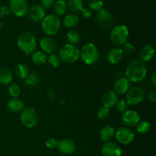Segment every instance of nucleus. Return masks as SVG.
<instances>
[{"label":"nucleus","mask_w":156,"mask_h":156,"mask_svg":"<svg viewBox=\"0 0 156 156\" xmlns=\"http://www.w3.org/2000/svg\"><path fill=\"white\" fill-rule=\"evenodd\" d=\"M147 68L145 62L140 59H133L127 65L125 71V76L129 82H140L146 78Z\"/></svg>","instance_id":"obj_1"},{"label":"nucleus","mask_w":156,"mask_h":156,"mask_svg":"<svg viewBox=\"0 0 156 156\" xmlns=\"http://www.w3.org/2000/svg\"><path fill=\"white\" fill-rule=\"evenodd\" d=\"M18 48L25 54H30L36 50L37 40L31 32H23L18 36L17 41Z\"/></svg>","instance_id":"obj_2"},{"label":"nucleus","mask_w":156,"mask_h":156,"mask_svg":"<svg viewBox=\"0 0 156 156\" xmlns=\"http://www.w3.org/2000/svg\"><path fill=\"white\" fill-rule=\"evenodd\" d=\"M59 56L66 63H74L80 57V50L76 45L68 43L59 49Z\"/></svg>","instance_id":"obj_3"},{"label":"nucleus","mask_w":156,"mask_h":156,"mask_svg":"<svg viewBox=\"0 0 156 156\" xmlns=\"http://www.w3.org/2000/svg\"><path fill=\"white\" fill-rule=\"evenodd\" d=\"M80 50V57L87 65H92L98 61L99 51L93 43L85 44Z\"/></svg>","instance_id":"obj_4"},{"label":"nucleus","mask_w":156,"mask_h":156,"mask_svg":"<svg viewBox=\"0 0 156 156\" xmlns=\"http://www.w3.org/2000/svg\"><path fill=\"white\" fill-rule=\"evenodd\" d=\"M60 20L55 15H48L44 17L41 21V27L43 31L47 36H53L56 34L60 28Z\"/></svg>","instance_id":"obj_5"},{"label":"nucleus","mask_w":156,"mask_h":156,"mask_svg":"<svg viewBox=\"0 0 156 156\" xmlns=\"http://www.w3.org/2000/svg\"><path fill=\"white\" fill-rule=\"evenodd\" d=\"M129 37V30L123 24L117 25L110 33V40L116 47H120L126 42Z\"/></svg>","instance_id":"obj_6"},{"label":"nucleus","mask_w":156,"mask_h":156,"mask_svg":"<svg viewBox=\"0 0 156 156\" xmlns=\"http://www.w3.org/2000/svg\"><path fill=\"white\" fill-rule=\"evenodd\" d=\"M20 120L26 127L32 128L37 125L39 117L36 110L32 108H24L21 112Z\"/></svg>","instance_id":"obj_7"},{"label":"nucleus","mask_w":156,"mask_h":156,"mask_svg":"<svg viewBox=\"0 0 156 156\" xmlns=\"http://www.w3.org/2000/svg\"><path fill=\"white\" fill-rule=\"evenodd\" d=\"M126 101L128 105H138L145 99V91L141 87L134 86L129 88L126 93Z\"/></svg>","instance_id":"obj_8"},{"label":"nucleus","mask_w":156,"mask_h":156,"mask_svg":"<svg viewBox=\"0 0 156 156\" xmlns=\"http://www.w3.org/2000/svg\"><path fill=\"white\" fill-rule=\"evenodd\" d=\"M9 8L15 16L23 17L27 14L29 5L27 0H10Z\"/></svg>","instance_id":"obj_9"},{"label":"nucleus","mask_w":156,"mask_h":156,"mask_svg":"<svg viewBox=\"0 0 156 156\" xmlns=\"http://www.w3.org/2000/svg\"><path fill=\"white\" fill-rule=\"evenodd\" d=\"M116 140L122 145H129L135 139V133L129 127H120L114 133Z\"/></svg>","instance_id":"obj_10"},{"label":"nucleus","mask_w":156,"mask_h":156,"mask_svg":"<svg viewBox=\"0 0 156 156\" xmlns=\"http://www.w3.org/2000/svg\"><path fill=\"white\" fill-rule=\"evenodd\" d=\"M96 21L101 27L108 28L114 23V16L109 10L101 9L96 15Z\"/></svg>","instance_id":"obj_11"},{"label":"nucleus","mask_w":156,"mask_h":156,"mask_svg":"<svg viewBox=\"0 0 156 156\" xmlns=\"http://www.w3.org/2000/svg\"><path fill=\"white\" fill-rule=\"evenodd\" d=\"M122 121L126 127H133L137 126L140 121V116L137 111L133 110H126L122 114Z\"/></svg>","instance_id":"obj_12"},{"label":"nucleus","mask_w":156,"mask_h":156,"mask_svg":"<svg viewBox=\"0 0 156 156\" xmlns=\"http://www.w3.org/2000/svg\"><path fill=\"white\" fill-rule=\"evenodd\" d=\"M27 18L31 22L39 23L43 21L46 16L45 9L41 5H34L28 9Z\"/></svg>","instance_id":"obj_13"},{"label":"nucleus","mask_w":156,"mask_h":156,"mask_svg":"<svg viewBox=\"0 0 156 156\" xmlns=\"http://www.w3.org/2000/svg\"><path fill=\"white\" fill-rule=\"evenodd\" d=\"M104 156H121L122 149L117 143L113 141L105 142L101 147Z\"/></svg>","instance_id":"obj_14"},{"label":"nucleus","mask_w":156,"mask_h":156,"mask_svg":"<svg viewBox=\"0 0 156 156\" xmlns=\"http://www.w3.org/2000/svg\"><path fill=\"white\" fill-rule=\"evenodd\" d=\"M57 149L61 153L65 154V155L73 154L76 149V142L69 138L62 139L58 143Z\"/></svg>","instance_id":"obj_15"},{"label":"nucleus","mask_w":156,"mask_h":156,"mask_svg":"<svg viewBox=\"0 0 156 156\" xmlns=\"http://www.w3.org/2000/svg\"><path fill=\"white\" fill-rule=\"evenodd\" d=\"M40 47L42 49L44 53H48L50 55L54 53L57 48L56 43L55 42L53 38L49 36H46L41 38L40 41Z\"/></svg>","instance_id":"obj_16"},{"label":"nucleus","mask_w":156,"mask_h":156,"mask_svg":"<svg viewBox=\"0 0 156 156\" xmlns=\"http://www.w3.org/2000/svg\"><path fill=\"white\" fill-rule=\"evenodd\" d=\"M117 101H118V96L114 91H105L101 97L102 105L108 109L115 107Z\"/></svg>","instance_id":"obj_17"},{"label":"nucleus","mask_w":156,"mask_h":156,"mask_svg":"<svg viewBox=\"0 0 156 156\" xmlns=\"http://www.w3.org/2000/svg\"><path fill=\"white\" fill-rule=\"evenodd\" d=\"M123 56H124V53L122 49L120 47H115L108 52L107 55V59L109 63L114 65V64L119 63L123 59Z\"/></svg>","instance_id":"obj_18"},{"label":"nucleus","mask_w":156,"mask_h":156,"mask_svg":"<svg viewBox=\"0 0 156 156\" xmlns=\"http://www.w3.org/2000/svg\"><path fill=\"white\" fill-rule=\"evenodd\" d=\"M114 92L117 94H124L129 89V82L126 77L118 78L114 85Z\"/></svg>","instance_id":"obj_19"},{"label":"nucleus","mask_w":156,"mask_h":156,"mask_svg":"<svg viewBox=\"0 0 156 156\" xmlns=\"http://www.w3.org/2000/svg\"><path fill=\"white\" fill-rule=\"evenodd\" d=\"M155 50L152 45L148 44L142 47L140 51V59L143 62H149L155 56Z\"/></svg>","instance_id":"obj_20"},{"label":"nucleus","mask_w":156,"mask_h":156,"mask_svg":"<svg viewBox=\"0 0 156 156\" xmlns=\"http://www.w3.org/2000/svg\"><path fill=\"white\" fill-rule=\"evenodd\" d=\"M7 108L12 113H19L24 109V103L18 98H12L8 101Z\"/></svg>","instance_id":"obj_21"},{"label":"nucleus","mask_w":156,"mask_h":156,"mask_svg":"<svg viewBox=\"0 0 156 156\" xmlns=\"http://www.w3.org/2000/svg\"><path fill=\"white\" fill-rule=\"evenodd\" d=\"M114 133H115V131H114V127L110 125H106L101 129L99 136L102 141L108 142L111 141V139L114 136Z\"/></svg>","instance_id":"obj_22"},{"label":"nucleus","mask_w":156,"mask_h":156,"mask_svg":"<svg viewBox=\"0 0 156 156\" xmlns=\"http://www.w3.org/2000/svg\"><path fill=\"white\" fill-rule=\"evenodd\" d=\"M13 79V74L9 69L6 67L0 68V84L9 85Z\"/></svg>","instance_id":"obj_23"},{"label":"nucleus","mask_w":156,"mask_h":156,"mask_svg":"<svg viewBox=\"0 0 156 156\" xmlns=\"http://www.w3.org/2000/svg\"><path fill=\"white\" fill-rule=\"evenodd\" d=\"M66 2L67 9H69V10L72 12V13L76 14V15L80 13L81 11L83 9L82 0H67Z\"/></svg>","instance_id":"obj_24"},{"label":"nucleus","mask_w":156,"mask_h":156,"mask_svg":"<svg viewBox=\"0 0 156 156\" xmlns=\"http://www.w3.org/2000/svg\"><path fill=\"white\" fill-rule=\"evenodd\" d=\"M66 2L64 0H57L53 5V11L58 18L63 16L67 11Z\"/></svg>","instance_id":"obj_25"},{"label":"nucleus","mask_w":156,"mask_h":156,"mask_svg":"<svg viewBox=\"0 0 156 156\" xmlns=\"http://www.w3.org/2000/svg\"><path fill=\"white\" fill-rule=\"evenodd\" d=\"M31 60L34 65L43 66L47 60V55L42 51H34L32 53Z\"/></svg>","instance_id":"obj_26"},{"label":"nucleus","mask_w":156,"mask_h":156,"mask_svg":"<svg viewBox=\"0 0 156 156\" xmlns=\"http://www.w3.org/2000/svg\"><path fill=\"white\" fill-rule=\"evenodd\" d=\"M79 21V18L76 14H69L64 18L63 24L67 28H73L78 25Z\"/></svg>","instance_id":"obj_27"},{"label":"nucleus","mask_w":156,"mask_h":156,"mask_svg":"<svg viewBox=\"0 0 156 156\" xmlns=\"http://www.w3.org/2000/svg\"><path fill=\"white\" fill-rule=\"evenodd\" d=\"M29 73H30V70H29L28 67L24 63H19L15 68V74H16V76L19 79H23V80L27 78Z\"/></svg>","instance_id":"obj_28"},{"label":"nucleus","mask_w":156,"mask_h":156,"mask_svg":"<svg viewBox=\"0 0 156 156\" xmlns=\"http://www.w3.org/2000/svg\"><path fill=\"white\" fill-rule=\"evenodd\" d=\"M41 82L39 76L34 73H29L28 76H27L25 79H24V82L25 85L29 87H34L37 86Z\"/></svg>","instance_id":"obj_29"},{"label":"nucleus","mask_w":156,"mask_h":156,"mask_svg":"<svg viewBox=\"0 0 156 156\" xmlns=\"http://www.w3.org/2000/svg\"><path fill=\"white\" fill-rule=\"evenodd\" d=\"M66 38L67 41H69V44L76 45L80 41L81 36L80 34L76 30H69L66 34Z\"/></svg>","instance_id":"obj_30"},{"label":"nucleus","mask_w":156,"mask_h":156,"mask_svg":"<svg viewBox=\"0 0 156 156\" xmlns=\"http://www.w3.org/2000/svg\"><path fill=\"white\" fill-rule=\"evenodd\" d=\"M9 94L12 98H18L21 94V87L17 83H10L8 88Z\"/></svg>","instance_id":"obj_31"},{"label":"nucleus","mask_w":156,"mask_h":156,"mask_svg":"<svg viewBox=\"0 0 156 156\" xmlns=\"http://www.w3.org/2000/svg\"><path fill=\"white\" fill-rule=\"evenodd\" d=\"M104 2L102 0H89L88 2V8L91 11L99 12L103 9Z\"/></svg>","instance_id":"obj_32"},{"label":"nucleus","mask_w":156,"mask_h":156,"mask_svg":"<svg viewBox=\"0 0 156 156\" xmlns=\"http://www.w3.org/2000/svg\"><path fill=\"white\" fill-rule=\"evenodd\" d=\"M151 125L147 120H143L140 121V123L137 124V132L140 134H145L148 133L150 129Z\"/></svg>","instance_id":"obj_33"},{"label":"nucleus","mask_w":156,"mask_h":156,"mask_svg":"<svg viewBox=\"0 0 156 156\" xmlns=\"http://www.w3.org/2000/svg\"><path fill=\"white\" fill-rule=\"evenodd\" d=\"M47 62H48V63L50 64L52 67L56 68V67L59 66V65L60 64L61 59L60 58H59V55L55 54V53H52V54L50 55L48 59H47Z\"/></svg>","instance_id":"obj_34"},{"label":"nucleus","mask_w":156,"mask_h":156,"mask_svg":"<svg viewBox=\"0 0 156 156\" xmlns=\"http://www.w3.org/2000/svg\"><path fill=\"white\" fill-rule=\"evenodd\" d=\"M110 114V109L105 108V107H101L98 111V117L101 120H105L109 117Z\"/></svg>","instance_id":"obj_35"},{"label":"nucleus","mask_w":156,"mask_h":156,"mask_svg":"<svg viewBox=\"0 0 156 156\" xmlns=\"http://www.w3.org/2000/svg\"><path fill=\"white\" fill-rule=\"evenodd\" d=\"M115 107L117 108V111H119L120 113H123L127 110L128 105L126 101L123 100V99H121V100H118L117 103L116 104Z\"/></svg>","instance_id":"obj_36"},{"label":"nucleus","mask_w":156,"mask_h":156,"mask_svg":"<svg viewBox=\"0 0 156 156\" xmlns=\"http://www.w3.org/2000/svg\"><path fill=\"white\" fill-rule=\"evenodd\" d=\"M122 46H123V47L121 49L124 54L129 55L135 50V46L133 44H131L130 42H126Z\"/></svg>","instance_id":"obj_37"},{"label":"nucleus","mask_w":156,"mask_h":156,"mask_svg":"<svg viewBox=\"0 0 156 156\" xmlns=\"http://www.w3.org/2000/svg\"><path fill=\"white\" fill-rule=\"evenodd\" d=\"M58 143H59V141H58L56 139L50 138L47 140V142H46V146L50 149H56V148H57Z\"/></svg>","instance_id":"obj_38"},{"label":"nucleus","mask_w":156,"mask_h":156,"mask_svg":"<svg viewBox=\"0 0 156 156\" xmlns=\"http://www.w3.org/2000/svg\"><path fill=\"white\" fill-rule=\"evenodd\" d=\"M41 5L44 9H48L53 7L55 3V0H41Z\"/></svg>","instance_id":"obj_39"},{"label":"nucleus","mask_w":156,"mask_h":156,"mask_svg":"<svg viewBox=\"0 0 156 156\" xmlns=\"http://www.w3.org/2000/svg\"><path fill=\"white\" fill-rule=\"evenodd\" d=\"M10 9L8 6H2L0 8V16L2 18H5L10 15Z\"/></svg>","instance_id":"obj_40"},{"label":"nucleus","mask_w":156,"mask_h":156,"mask_svg":"<svg viewBox=\"0 0 156 156\" xmlns=\"http://www.w3.org/2000/svg\"><path fill=\"white\" fill-rule=\"evenodd\" d=\"M82 14V16L85 18H89L92 15V11L89 9V8H83L82 10L80 12Z\"/></svg>","instance_id":"obj_41"},{"label":"nucleus","mask_w":156,"mask_h":156,"mask_svg":"<svg viewBox=\"0 0 156 156\" xmlns=\"http://www.w3.org/2000/svg\"><path fill=\"white\" fill-rule=\"evenodd\" d=\"M148 99L152 103H155L156 101V92L155 90H152L148 94Z\"/></svg>","instance_id":"obj_42"},{"label":"nucleus","mask_w":156,"mask_h":156,"mask_svg":"<svg viewBox=\"0 0 156 156\" xmlns=\"http://www.w3.org/2000/svg\"><path fill=\"white\" fill-rule=\"evenodd\" d=\"M151 82H152L153 86H156V73H152V76H151Z\"/></svg>","instance_id":"obj_43"},{"label":"nucleus","mask_w":156,"mask_h":156,"mask_svg":"<svg viewBox=\"0 0 156 156\" xmlns=\"http://www.w3.org/2000/svg\"><path fill=\"white\" fill-rule=\"evenodd\" d=\"M0 134H1V130H0Z\"/></svg>","instance_id":"obj_44"}]
</instances>
